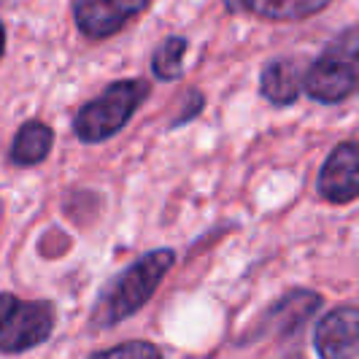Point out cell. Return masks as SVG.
I'll return each instance as SVG.
<instances>
[{
    "mask_svg": "<svg viewBox=\"0 0 359 359\" xmlns=\"http://www.w3.org/2000/svg\"><path fill=\"white\" fill-rule=\"evenodd\" d=\"M316 189L332 205H346L359 198V141H341L327 154Z\"/></svg>",
    "mask_w": 359,
    "mask_h": 359,
    "instance_id": "6",
    "label": "cell"
},
{
    "mask_svg": "<svg viewBox=\"0 0 359 359\" xmlns=\"http://www.w3.org/2000/svg\"><path fill=\"white\" fill-rule=\"evenodd\" d=\"M322 306L324 300L319 292H313V289H292L265 311L262 332H270L276 338L297 335L308 324V319L322 311Z\"/></svg>",
    "mask_w": 359,
    "mask_h": 359,
    "instance_id": "8",
    "label": "cell"
},
{
    "mask_svg": "<svg viewBox=\"0 0 359 359\" xmlns=\"http://www.w3.org/2000/svg\"><path fill=\"white\" fill-rule=\"evenodd\" d=\"M303 79L306 71L297 65V60L292 57L270 60L259 73V95L270 106H292L303 92Z\"/></svg>",
    "mask_w": 359,
    "mask_h": 359,
    "instance_id": "9",
    "label": "cell"
},
{
    "mask_svg": "<svg viewBox=\"0 0 359 359\" xmlns=\"http://www.w3.org/2000/svg\"><path fill=\"white\" fill-rule=\"evenodd\" d=\"M173 265H176L173 249H154V252H146L144 257H138L130 268H125L119 276H114L108 281V287L100 292L90 316L92 327L108 330V327H116L130 316H135L154 297L162 278L168 276V270Z\"/></svg>",
    "mask_w": 359,
    "mask_h": 359,
    "instance_id": "1",
    "label": "cell"
},
{
    "mask_svg": "<svg viewBox=\"0 0 359 359\" xmlns=\"http://www.w3.org/2000/svg\"><path fill=\"white\" fill-rule=\"evenodd\" d=\"M313 348L324 359L359 357V308L338 306L313 327Z\"/></svg>",
    "mask_w": 359,
    "mask_h": 359,
    "instance_id": "7",
    "label": "cell"
},
{
    "mask_svg": "<svg viewBox=\"0 0 359 359\" xmlns=\"http://www.w3.org/2000/svg\"><path fill=\"white\" fill-rule=\"evenodd\" d=\"M303 92L311 100L335 106L359 95V27L332 38L308 65Z\"/></svg>",
    "mask_w": 359,
    "mask_h": 359,
    "instance_id": "3",
    "label": "cell"
},
{
    "mask_svg": "<svg viewBox=\"0 0 359 359\" xmlns=\"http://www.w3.org/2000/svg\"><path fill=\"white\" fill-rule=\"evenodd\" d=\"M149 6L151 0H73V22L81 36L103 41L122 33Z\"/></svg>",
    "mask_w": 359,
    "mask_h": 359,
    "instance_id": "5",
    "label": "cell"
},
{
    "mask_svg": "<svg viewBox=\"0 0 359 359\" xmlns=\"http://www.w3.org/2000/svg\"><path fill=\"white\" fill-rule=\"evenodd\" d=\"M151 95L149 79H119L108 84L97 97L87 100L73 116V133L81 144H103L122 133L125 125L135 116Z\"/></svg>",
    "mask_w": 359,
    "mask_h": 359,
    "instance_id": "2",
    "label": "cell"
},
{
    "mask_svg": "<svg viewBox=\"0 0 359 359\" xmlns=\"http://www.w3.org/2000/svg\"><path fill=\"white\" fill-rule=\"evenodd\" d=\"M189 41L184 36H168L151 54V76L157 81H176L184 76V54Z\"/></svg>",
    "mask_w": 359,
    "mask_h": 359,
    "instance_id": "12",
    "label": "cell"
},
{
    "mask_svg": "<svg viewBox=\"0 0 359 359\" xmlns=\"http://www.w3.org/2000/svg\"><path fill=\"white\" fill-rule=\"evenodd\" d=\"M57 311L49 300H19L3 292L0 297V351L22 354L52 338Z\"/></svg>",
    "mask_w": 359,
    "mask_h": 359,
    "instance_id": "4",
    "label": "cell"
},
{
    "mask_svg": "<svg viewBox=\"0 0 359 359\" xmlns=\"http://www.w3.org/2000/svg\"><path fill=\"white\" fill-rule=\"evenodd\" d=\"M241 8L270 22H300L324 11L332 0H238Z\"/></svg>",
    "mask_w": 359,
    "mask_h": 359,
    "instance_id": "11",
    "label": "cell"
},
{
    "mask_svg": "<svg viewBox=\"0 0 359 359\" xmlns=\"http://www.w3.org/2000/svg\"><path fill=\"white\" fill-rule=\"evenodd\" d=\"M119 354H130V357H162V348L154 343L146 341H133V343H119V346H108L100 351H92V357H119Z\"/></svg>",
    "mask_w": 359,
    "mask_h": 359,
    "instance_id": "13",
    "label": "cell"
},
{
    "mask_svg": "<svg viewBox=\"0 0 359 359\" xmlns=\"http://www.w3.org/2000/svg\"><path fill=\"white\" fill-rule=\"evenodd\" d=\"M54 146V130L41 119H27L17 130L11 149H8V160L17 168H33L41 165L52 154Z\"/></svg>",
    "mask_w": 359,
    "mask_h": 359,
    "instance_id": "10",
    "label": "cell"
}]
</instances>
